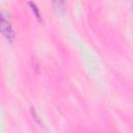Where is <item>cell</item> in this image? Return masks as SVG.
Instances as JSON below:
<instances>
[{
  "label": "cell",
  "instance_id": "cell-1",
  "mask_svg": "<svg viewBox=\"0 0 133 133\" xmlns=\"http://www.w3.org/2000/svg\"><path fill=\"white\" fill-rule=\"evenodd\" d=\"M0 29L2 34L4 35V37L9 42V43H14L16 39V35L14 33V29L9 20L8 15L4 11L1 10L0 12Z\"/></svg>",
  "mask_w": 133,
  "mask_h": 133
},
{
  "label": "cell",
  "instance_id": "cell-2",
  "mask_svg": "<svg viewBox=\"0 0 133 133\" xmlns=\"http://www.w3.org/2000/svg\"><path fill=\"white\" fill-rule=\"evenodd\" d=\"M52 5L55 8V10H57L58 12H64L65 11L66 3L64 1H53Z\"/></svg>",
  "mask_w": 133,
  "mask_h": 133
},
{
  "label": "cell",
  "instance_id": "cell-3",
  "mask_svg": "<svg viewBox=\"0 0 133 133\" xmlns=\"http://www.w3.org/2000/svg\"><path fill=\"white\" fill-rule=\"evenodd\" d=\"M28 4L30 5V7H31V9H32V11L35 14V17L38 19V20H41V15H39V11H38V8H37V6L35 5V3L34 2H28Z\"/></svg>",
  "mask_w": 133,
  "mask_h": 133
},
{
  "label": "cell",
  "instance_id": "cell-4",
  "mask_svg": "<svg viewBox=\"0 0 133 133\" xmlns=\"http://www.w3.org/2000/svg\"><path fill=\"white\" fill-rule=\"evenodd\" d=\"M131 7H132V10H133V3H132V5H131Z\"/></svg>",
  "mask_w": 133,
  "mask_h": 133
}]
</instances>
